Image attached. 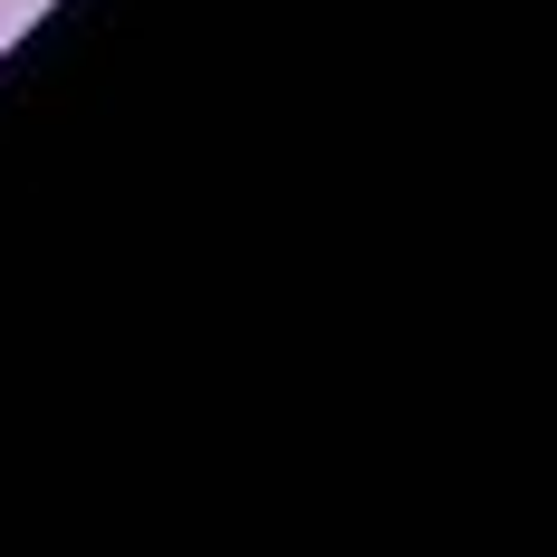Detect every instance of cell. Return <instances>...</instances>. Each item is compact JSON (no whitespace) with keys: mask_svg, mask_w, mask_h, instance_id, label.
<instances>
[{"mask_svg":"<svg viewBox=\"0 0 557 557\" xmlns=\"http://www.w3.org/2000/svg\"><path fill=\"white\" fill-rule=\"evenodd\" d=\"M39 10H49V0H0V49H10L20 29H39Z\"/></svg>","mask_w":557,"mask_h":557,"instance_id":"cell-1","label":"cell"}]
</instances>
